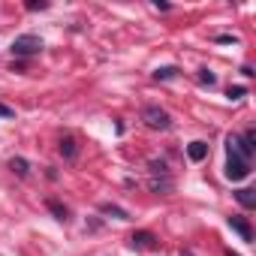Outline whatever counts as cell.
<instances>
[{"label": "cell", "mask_w": 256, "mask_h": 256, "mask_svg": "<svg viewBox=\"0 0 256 256\" xmlns=\"http://www.w3.org/2000/svg\"><path fill=\"white\" fill-rule=\"evenodd\" d=\"M0 118H16V108H10V106L0 102Z\"/></svg>", "instance_id": "ac0fdd59"}, {"label": "cell", "mask_w": 256, "mask_h": 256, "mask_svg": "<svg viewBox=\"0 0 256 256\" xmlns=\"http://www.w3.org/2000/svg\"><path fill=\"white\" fill-rule=\"evenodd\" d=\"M60 154H64L66 160H76V157H78V145H76V139H72V136L60 139Z\"/></svg>", "instance_id": "52a82bcc"}, {"label": "cell", "mask_w": 256, "mask_h": 256, "mask_svg": "<svg viewBox=\"0 0 256 256\" xmlns=\"http://www.w3.org/2000/svg\"><path fill=\"white\" fill-rule=\"evenodd\" d=\"M42 52V40L36 34H22L12 40V54L16 58H30V54H40Z\"/></svg>", "instance_id": "6da1fadb"}, {"label": "cell", "mask_w": 256, "mask_h": 256, "mask_svg": "<svg viewBox=\"0 0 256 256\" xmlns=\"http://www.w3.org/2000/svg\"><path fill=\"white\" fill-rule=\"evenodd\" d=\"M235 199H238L244 208H256V193H253V190H247V187L235 190Z\"/></svg>", "instance_id": "9c48e42d"}, {"label": "cell", "mask_w": 256, "mask_h": 256, "mask_svg": "<svg viewBox=\"0 0 256 256\" xmlns=\"http://www.w3.org/2000/svg\"><path fill=\"white\" fill-rule=\"evenodd\" d=\"M178 72H181L178 66H160V70L154 72V78H157V82H169V78H175Z\"/></svg>", "instance_id": "4fadbf2b"}, {"label": "cell", "mask_w": 256, "mask_h": 256, "mask_svg": "<svg viewBox=\"0 0 256 256\" xmlns=\"http://www.w3.org/2000/svg\"><path fill=\"white\" fill-rule=\"evenodd\" d=\"M48 211H52L58 220H64V223L70 220V208H66V205H60L58 199H48Z\"/></svg>", "instance_id": "7c38bea8"}, {"label": "cell", "mask_w": 256, "mask_h": 256, "mask_svg": "<svg viewBox=\"0 0 256 256\" xmlns=\"http://www.w3.org/2000/svg\"><path fill=\"white\" fill-rule=\"evenodd\" d=\"M217 42H238L235 36H229V34H223V36H217Z\"/></svg>", "instance_id": "d6986e66"}, {"label": "cell", "mask_w": 256, "mask_h": 256, "mask_svg": "<svg viewBox=\"0 0 256 256\" xmlns=\"http://www.w3.org/2000/svg\"><path fill=\"white\" fill-rule=\"evenodd\" d=\"M247 175H250V163L241 160V157H229V163H226V178H229V181H241V178H247Z\"/></svg>", "instance_id": "3957f363"}, {"label": "cell", "mask_w": 256, "mask_h": 256, "mask_svg": "<svg viewBox=\"0 0 256 256\" xmlns=\"http://www.w3.org/2000/svg\"><path fill=\"white\" fill-rule=\"evenodd\" d=\"M187 157H190L193 163L205 160V157H208V145H205V142H190V145H187Z\"/></svg>", "instance_id": "5b68a950"}, {"label": "cell", "mask_w": 256, "mask_h": 256, "mask_svg": "<svg viewBox=\"0 0 256 256\" xmlns=\"http://www.w3.org/2000/svg\"><path fill=\"white\" fill-rule=\"evenodd\" d=\"M10 169H12L18 178H28V175H30V163H28L24 157H12V160H10Z\"/></svg>", "instance_id": "ba28073f"}, {"label": "cell", "mask_w": 256, "mask_h": 256, "mask_svg": "<svg viewBox=\"0 0 256 256\" xmlns=\"http://www.w3.org/2000/svg\"><path fill=\"white\" fill-rule=\"evenodd\" d=\"M100 211H102V214H108V217H118V220H130V214H126L124 208H118V205H112V202H102V205H100Z\"/></svg>", "instance_id": "8fae6325"}, {"label": "cell", "mask_w": 256, "mask_h": 256, "mask_svg": "<svg viewBox=\"0 0 256 256\" xmlns=\"http://www.w3.org/2000/svg\"><path fill=\"white\" fill-rule=\"evenodd\" d=\"M181 256H193V253H190V250H184V253H181Z\"/></svg>", "instance_id": "ffe728a7"}, {"label": "cell", "mask_w": 256, "mask_h": 256, "mask_svg": "<svg viewBox=\"0 0 256 256\" xmlns=\"http://www.w3.org/2000/svg\"><path fill=\"white\" fill-rule=\"evenodd\" d=\"M226 96H229V100H241V96H247V88L235 84V88H229V90H226Z\"/></svg>", "instance_id": "2e32d148"}, {"label": "cell", "mask_w": 256, "mask_h": 256, "mask_svg": "<svg viewBox=\"0 0 256 256\" xmlns=\"http://www.w3.org/2000/svg\"><path fill=\"white\" fill-rule=\"evenodd\" d=\"M28 10H30V12H36V10H48V4H46V0H28Z\"/></svg>", "instance_id": "e0dca14e"}, {"label": "cell", "mask_w": 256, "mask_h": 256, "mask_svg": "<svg viewBox=\"0 0 256 256\" xmlns=\"http://www.w3.org/2000/svg\"><path fill=\"white\" fill-rule=\"evenodd\" d=\"M142 120L151 126V130H169V126H172V118H169V112H166V108H160V106H145V112H142Z\"/></svg>", "instance_id": "7a4b0ae2"}, {"label": "cell", "mask_w": 256, "mask_h": 256, "mask_svg": "<svg viewBox=\"0 0 256 256\" xmlns=\"http://www.w3.org/2000/svg\"><path fill=\"white\" fill-rule=\"evenodd\" d=\"M151 193H172V178L169 175H160V178H151Z\"/></svg>", "instance_id": "8992f818"}, {"label": "cell", "mask_w": 256, "mask_h": 256, "mask_svg": "<svg viewBox=\"0 0 256 256\" xmlns=\"http://www.w3.org/2000/svg\"><path fill=\"white\" fill-rule=\"evenodd\" d=\"M199 82H202V84H208V88H211V84H217V76H214V72H211V70H199Z\"/></svg>", "instance_id": "9a60e30c"}, {"label": "cell", "mask_w": 256, "mask_h": 256, "mask_svg": "<svg viewBox=\"0 0 256 256\" xmlns=\"http://www.w3.org/2000/svg\"><path fill=\"white\" fill-rule=\"evenodd\" d=\"M130 241H133V247H154V244H157V238H154L151 232H133Z\"/></svg>", "instance_id": "30bf717a"}, {"label": "cell", "mask_w": 256, "mask_h": 256, "mask_svg": "<svg viewBox=\"0 0 256 256\" xmlns=\"http://www.w3.org/2000/svg\"><path fill=\"white\" fill-rule=\"evenodd\" d=\"M229 229H232V232H238V235H241V241H253V229H250L247 217L232 214V217H229Z\"/></svg>", "instance_id": "277c9868"}, {"label": "cell", "mask_w": 256, "mask_h": 256, "mask_svg": "<svg viewBox=\"0 0 256 256\" xmlns=\"http://www.w3.org/2000/svg\"><path fill=\"white\" fill-rule=\"evenodd\" d=\"M148 166H151V175H154V178H157V175H169V166H166V160H151Z\"/></svg>", "instance_id": "5bb4252c"}]
</instances>
